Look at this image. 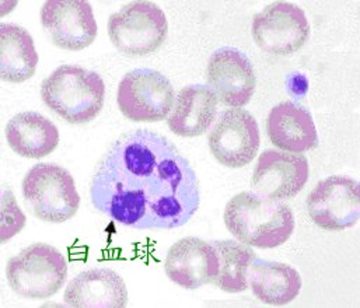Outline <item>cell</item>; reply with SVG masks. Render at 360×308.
Here are the masks:
<instances>
[{
  "label": "cell",
  "mask_w": 360,
  "mask_h": 308,
  "mask_svg": "<svg viewBox=\"0 0 360 308\" xmlns=\"http://www.w3.org/2000/svg\"><path fill=\"white\" fill-rule=\"evenodd\" d=\"M6 278L18 296L46 300L56 295L66 282L68 262L58 248L35 243L7 261Z\"/></svg>",
  "instance_id": "4"
},
{
  "label": "cell",
  "mask_w": 360,
  "mask_h": 308,
  "mask_svg": "<svg viewBox=\"0 0 360 308\" xmlns=\"http://www.w3.org/2000/svg\"><path fill=\"white\" fill-rule=\"evenodd\" d=\"M41 24L52 42L66 51L89 48L97 37L93 6L86 0H48L41 8Z\"/></svg>",
  "instance_id": "12"
},
{
  "label": "cell",
  "mask_w": 360,
  "mask_h": 308,
  "mask_svg": "<svg viewBox=\"0 0 360 308\" xmlns=\"http://www.w3.org/2000/svg\"><path fill=\"white\" fill-rule=\"evenodd\" d=\"M223 219L237 241L259 250L285 244L295 231V214L289 205L247 191L229 200Z\"/></svg>",
  "instance_id": "2"
},
{
  "label": "cell",
  "mask_w": 360,
  "mask_h": 308,
  "mask_svg": "<svg viewBox=\"0 0 360 308\" xmlns=\"http://www.w3.org/2000/svg\"><path fill=\"white\" fill-rule=\"evenodd\" d=\"M8 148L25 158H42L53 153L59 145L58 128L38 113L14 115L6 125Z\"/></svg>",
  "instance_id": "19"
},
{
  "label": "cell",
  "mask_w": 360,
  "mask_h": 308,
  "mask_svg": "<svg viewBox=\"0 0 360 308\" xmlns=\"http://www.w3.org/2000/svg\"><path fill=\"white\" fill-rule=\"evenodd\" d=\"M207 87L220 104L243 108L251 101L257 87L251 60L236 48L214 51L207 62Z\"/></svg>",
  "instance_id": "13"
},
{
  "label": "cell",
  "mask_w": 360,
  "mask_h": 308,
  "mask_svg": "<svg viewBox=\"0 0 360 308\" xmlns=\"http://www.w3.org/2000/svg\"><path fill=\"white\" fill-rule=\"evenodd\" d=\"M248 285L261 303L282 307L296 300L303 281L288 264L255 258L248 271Z\"/></svg>",
  "instance_id": "18"
},
{
  "label": "cell",
  "mask_w": 360,
  "mask_h": 308,
  "mask_svg": "<svg viewBox=\"0 0 360 308\" xmlns=\"http://www.w3.org/2000/svg\"><path fill=\"white\" fill-rule=\"evenodd\" d=\"M94 207L136 230H173L200 205L191 162L165 136L138 129L122 135L103 155L90 184Z\"/></svg>",
  "instance_id": "1"
},
{
  "label": "cell",
  "mask_w": 360,
  "mask_h": 308,
  "mask_svg": "<svg viewBox=\"0 0 360 308\" xmlns=\"http://www.w3.org/2000/svg\"><path fill=\"white\" fill-rule=\"evenodd\" d=\"M307 210L316 226L326 231H342L358 224L359 182L347 175H331L311 189Z\"/></svg>",
  "instance_id": "9"
},
{
  "label": "cell",
  "mask_w": 360,
  "mask_h": 308,
  "mask_svg": "<svg viewBox=\"0 0 360 308\" xmlns=\"http://www.w3.org/2000/svg\"><path fill=\"white\" fill-rule=\"evenodd\" d=\"M252 38L259 49L275 56H290L300 51L310 37L304 10L290 1H274L254 15Z\"/></svg>",
  "instance_id": "8"
},
{
  "label": "cell",
  "mask_w": 360,
  "mask_h": 308,
  "mask_svg": "<svg viewBox=\"0 0 360 308\" xmlns=\"http://www.w3.org/2000/svg\"><path fill=\"white\" fill-rule=\"evenodd\" d=\"M21 188L27 206L41 222L65 223L80 207L72 174L58 164H35L25 174Z\"/></svg>",
  "instance_id": "5"
},
{
  "label": "cell",
  "mask_w": 360,
  "mask_h": 308,
  "mask_svg": "<svg viewBox=\"0 0 360 308\" xmlns=\"http://www.w3.org/2000/svg\"><path fill=\"white\" fill-rule=\"evenodd\" d=\"M174 87L153 69H135L118 86V108L132 122H160L169 118L174 105Z\"/></svg>",
  "instance_id": "7"
},
{
  "label": "cell",
  "mask_w": 360,
  "mask_h": 308,
  "mask_svg": "<svg viewBox=\"0 0 360 308\" xmlns=\"http://www.w3.org/2000/svg\"><path fill=\"white\" fill-rule=\"evenodd\" d=\"M38 66V53L28 31L15 24L0 25V77L7 83L30 80Z\"/></svg>",
  "instance_id": "20"
},
{
  "label": "cell",
  "mask_w": 360,
  "mask_h": 308,
  "mask_svg": "<svg viewBox=\"0 0 360 308\" xmlns=\"http://www.w3.org/2000/svg\"><path fill=\"white\" fill-rule=\"evenodd\" d=\"M165 269L172 282L186 290L213 285L219 271L217 252L214 245L205 240L185 237L169 250Z\"/></svg>",
  "instance_id": "14"
},
{
  "label": "cell",
  "mask_w": 360,
  "mask_h": 308,
  "mask_svg": "<svg viewBox=\"0 0 360 308\" xmlns=\"http://www.w3.org/2000/svg\"><path fill=\"white\" fill-rule=\"evenodd\" d=\"M219 258V271L213 285L226 293H241L248 289V271L257 254L251 247L234 240L213 243Z\"/></svg>",
  "instance_id": "21"
},
{
  "label": "cell",
  "mask_w": 360,
  "mask_h": 308,
  "mask_svg": "<svg viewBox=\"0 0 360 308\" xmlns=\"http://www.w3.org/2000/svg\"><path fill=\"white\" fill-rule=\"evenodd\" d=\"M309 174L304 154L265 150L259 154L252 172V192L271 200L293 199L307 184Z\"/></svg>",
  "instance_id": "11"
},
{
  "label": "cell",
  "mask_w": 360,
  "mask_h": 308,
  "mask_svg": "<svg viewBox=\"0 0 360 308\" xmlns=\"http://www.w3.org/2000/svg\"><path fill=\"white\" fill-rule=\"evenodd\" d=\"M265 127L268 139L282 152L306 153L319 143L311 114L293 101L275 105L268 114Z\"/></svg>",
  "instance_id": "16"
},
{
  "label": "cell",
  "mask_w": 360,
  "mask_h": 308,
  "mask_svg": "<svg viewBox=\"0 0 360 308\" xmlns=\"http://www.w3.org/2000/svg\"><path fill=\"white\" fill-rule=\"evenodd\" d=\"M217 98L209 87H182L174 100L167 125L181 138H196L209 131L217 115Z\"/></svg>",
  "instance_id": "17"
},
{
  "label": "cell",
  "mask_w": 360,
  "mask_h": 308,
  "mask_svg": "<svg viewBox=\"0 0 360 308\" xmlns=\"http://www.w3.org/2000/svg\"><path fill=\"white\" fill-rule=\"evenodd\" d=\"M167 35V17L155 1H131L108 18L111 42L121 53L131 58L155 53Z\"/></svg>",
  "instance_id": "6"
},
{
  "label": "cell",
  "mask_w": 360,
  "mask_h": 308,
  "mask_svg": "<svg viewBox=\"0 0 360 308\" xmlns=\"http://www.w3.org/2000/svg\"><path fill=\"white\" fill-rule=\"evenodd\" d=\"M44 104L72 125L91 122L101 113L105 98L103 77L89 69L62 65L41 84Z\"/></svg>",
  "instance_id": "3"
},
{
  "label": "cell",
  "mask_w": 360,
  "mask_h": 308,
  "mask_svg": "<svg viewBox=\"0 0 360 308\" xmlns=\"http://www.w3.org/2000/svg\"><path fill=\"white\" fill-rule=\"evenodd\" d=\"M25 226V216L17 206L15 198L8 188L3 189L1 196V244L7 243L13 236H15Z\"/></svg>",
  "instance_id": "22"
},
{
  "label": "cell",
  "mask_w": 360,
  "mask_h": 308,
  "mask_svg": "<svg viewBox=\"0 0 360 308\" xmlns=\"http://www.w3.org/2000/svg\"><path fill=\"white\" fill-rule=\"evenodd\" d=\"M207 143L213 157L221 165L243 168L257 157L259 150L258 124L247 110H224L209 132Z\"/></svg>",
  "instance_id": "10"
},
{
  "label": "cell",
  "mask_w": 360,
  "mask_h": 308,
  "mask_svg": "<svg viewBox=\"0 0 360 308\" xmlns=\"http://www.w3.org/2000/svg\"><path fill=\"white\" fill-rule=\"evenodd\" d=\"M63 300L73 308H124L128 304V289L112 269L94 268L69 282Z\"/></svg>",
  "instance_id": "15"
}]
</instances>
